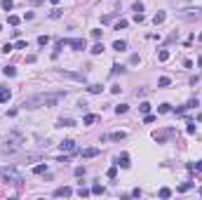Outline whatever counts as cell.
<instances>
[{"mask_svg": "<svg viewBox=\"0 0 202 200\" xmlns=\"http://www.w3.org/2000/svg\"><path fill=\"white\" fill-rule=\"evenodd\" d=\"M139 111H141L144 116H146V113H150V104H148V101H141V104H139Z\"/></svg>", "mask_w": 202, "mask_h": 200, "instance_id": "44dd1931", "label": "cell"}, {"mask_svg": "<svg viewBox=\"0 0 202 200\" xmlns=\"http://www.w3.org/2000/svg\"><path fill=\"white\" fill-rule=\"evenodd\" d=\"M200 195H202V188H200Z\"/></svg>", "mask_w": 202, "mask_h": 200, "instance_id": "c3c4849f", "label": "cell"}, {"mask_svg": "<svg viewBox=\"0 0 202 200\" xmlns=\"http://www.w3.org/2000/svg\"><path fill=\"white\" fill-rule=\"evenodd\" d=\"M0 179L5 181V184L19 186L24 181V177H21V172H16L14 167H0Z\"/></svg>", "mask_w": 202, "mask_h": 200, "instance_id": "7a4b0ae2", "label": "cell"}, {"mask_svg": "<svg viewBox=\"0 0 202 200\" xmlns=\"http://www.w3.org/2000/svg\"><path fill=\"white\" fill-rule=\"evenodd\" d=\"M106 177H108V179H115V177H117V165H113V167H108Z\"/></svg>", "mask_w": 202, "mask_h": 200, "instance_id": "7402d4cb", "label": "cell"}, {"mask_svg": "<svg viewBox=\"0 0 202 200\" xmlns=\"http://www.w3.org/2000/svg\"><path fill=\"white\" fill-rule=\"evenodd\" d=\"M92 38H94V40H99V38H101V31H99V28H94V31H92Z\"/></svg>", "mask_w": 202, "mask_h": 200, "instance_id": "b9f144b4", "label": "cell"}, {"mask_svg": "<svg viewBox=\"0 0 202 200\" xmlns=\"http://www.w3.org/2000/svg\"><path fill=\"white\" fill-rule=\"evenodd\" d=\"M195 130H197V127H195V122H188V127H186V132H188V134H195Z\"/></svg>", "mask_w": 202, "mask_h": 200, "instance_id": "f35d334b", "label": "cell"}, {"mask_svg": "<svg viewBox=\"0 0 202 200\" xmlns=\"http://www.w3.org/2000/svg\"><path fill=\"white\" fill-rule=\"evenodd\" d=\"M90 52H92V54H101V52H103V45H101V42H96V45L90 50Z\"/></svg>", "mask_w": 202, "mask_h": 200, "instance_id": "f1b7e54d", "label": "cell"}, {"mask_svg": "<svg viewBox=\"0 0 202 200\" xmlns=\"http://www.w3.org/2000/svg\"><path fill=\"white\" fill-rule=\"evenodd\" d=\"M169 83H172V80L167 78V75H162V78L158 80V87H167V85H169Z\"/></svg>", "mask_w": 202, "mask_h": 200, "instance_id": "83f0119b", "label": "cell"}, {"mask_svg": "<svg viewBox=\"0 0 202 200\" xmlns=\"http://www.w3.org/2000/svg\"><path fill=\"white\" fill-rule=\"evenodd\" d=\"M200 66H202V57H200Z\"/></svg>", "mask_w": 202, "mask_h": 200, "instance_id": "7dc6e473", "label": "cell"}, {"mask_svg": "<svg viewBox=\"0 0 202 200\" xmlns=\"http://www.w3.org/2000/svg\"><path fill=\"white\" fill-rule=\"evenodd\" d=\"M195 106H200V101H197V99H191V101L186 104V108H195Z\"/></svg>", "mask_w": 202, "mask_h": 200, "instance_id": "ab89813d", "label": "cell"}, {"mask_svg": "<svg viewBox=\"0 0 202 200\" xmlns=\"http://www.w3.org/2000/svg\"><path fill=\"white\" fill-rule=\"evenodd\" d=\"M167 134H172V130H165V132H153V139L155 141H165Z\"/></svg>", "mask_w": 202, "mask_h": 200, "instance_id": "8fae6325", "label": "cell"}, {"mask_svg": "<svg viewBox=\"0 0 202 200\" xmlns=\"http://www.w3.org/2000/svg\"><path fill=\"white\" fill-rule=\"evenodd\" d=\"M59 148H61V151H75V141L73 139H64V141L59 144Z\"/></svg>", "mask_w": 202, "mask_h": 200, "instance_id": "ba28073f", "label": "cell"}, {"mask_svg": "<svg viewBox=\"0 0 202 200\" xmlns=\"http://www.w3.org/2000/svg\"><path fill=\"white\" fill-rule=\"evenodd\" d=\"M33 174H47V165H45V163L35 165V167H33Z\"/></svg>", "mask_w": 202, "mask_h": 200, "instance_id": "2e32d148", "label": "cell"}, {"mask_svg": "<svg viewBox=\"0 0 202 200\" xmlns=\"http://www.w3.org/2000/svg\"><path fill=\"white\" fill-rule=\"evenodd\" d=\"M68 195H73V188H68V186H61L54 191V198H68Z\"/></svg>", "mask_w": 202, "mask_h": 200, "instance_id": "8992f818", "label": "cell"}, {"mask_svg": "<svg viewBox=\"0 0 202 200\" xmlns=\"http://www.w3.org/2000/svg\"><path fill=\"white\" fill-rule=\"evenodd\" d=\"M80 155H82V158H94V155H99V148H82Z\"/></svg>", "mask_w": 202, "mask_h": 200, "instance_id": "30bf717a", "label": "cell"}, {"mask_svg": "<svg viewBox=\"0 0 202 200\" xmlns=\"http://www.w3.org/2000/svg\"><path fill=\"white\" fill-rule=\"evenodd\" d=\"M90 193H92L90 188H82V186H80V188H78V195H80V198H87V195H90Z\"/></svg>", "mask_w": 202, "mask_h": 200, "instance_id": "e575fe53", "label": "cell"}, {"mask_svg": "<svg viewBox=\"0 0 202 200\" xmlns=\"http://www.w3.org/2000/svg\"><path fill=\"white\" fill-rule=\"evenodd\" d=\"M120 28H127V19H117L115 21V31H120Z\"/></svg>", "mask_w": 202, "mask_h": 200, "instance_id": "484cf974", "label": "cell"}, {"mask_svg": "<svg viewBox=\"0 0 202 200\" xmlns=\"http://www.w3.org/2000/svg\"><path fill=\"white\" fill-rule=\"evenodd\" d=\"M12 50H14V45H10V42H5V47L0 50V52H2V54H10V52H12Z\"/></svg>", "mask_w": 202, "mask_h": 200, "instance_id": "d590c367", "label": "cell"}, {"mask_svg": "<svg viewBox=\"0 0 202 200\" xmlns=\"http://www.w3.org/2000/svg\"><path fill=\"white\" fill-rule=\"evenodd\" d=\"M193 167H195V169H197V172H202V160H197V163H195V165H193Z\"/></svg>", "mask_w": 202, "mask_h": 200, "instance_id": "ee69618b", "label": "cell"}, {"mask_svg": "<svg viewBox=\"0 0 202 200\" xmlns=\"http://www.w3.org/2000/svg\"><path fill=\"white\" fill-rule=\"evenodd\" d=\"M68 45L73 50H85L87 47V40H85V38H73V40H68Z\"/></svg>", "mask_w": 202, "mask_h": 200, "instance_id": "5b68a950", "label": "cell"}, {"mask_svg": "<svg viewBox=\"0 0 202 200\" xmlns=\"http://www.w3.org/2000/svg\"><path fill=\"white\" fill-rule=\"evenodd\" d=\"M113 50H115V52H125V50H127V42L125 40H115L113 42Z\"/></svg>", "mask_w": 202, "mask_h": 200, "instance_id": "4fadbf2b", "label": "cell"}, {"mask_svg": "<svg viewBox=\"0 0 202 200\" xmlns=\"http://www.w3.org/2000/svg\"><path fill=\"white\" fill-rule=\"evenodd\" d=\"M165 19H167V12H158V14L153 17V24L160 26V24H165Z\"/></svg>", "mask_w": 202, "mask_h": 200, "instance_id": "7c38bea8", "label": "cell"}, {"mask_svg": "<svg viewBox=\"0 0 202 200\" xmlns=\"http://www.w3.org/2000/svg\"><path fill=\"white\" fill-rule=\"evenodd\" d=\"M127 111H129V106H127V104H120V106H115V113H117V116H122V113H127Z\"/></svg>", "mask_w": 202, "mask_h": 200, "instance_id": "603a6c76", "label": "cell"}, {"mask_svg": "<svg viewBox=\"0 0 202 200\" xmlns=\"http://www.w3.org/2000/svg\"><path fill=\"white\" fill-rule=\"evenodd\" d=\"M61 97H66V92H40V94H33L28 99H24L21 106L26 108H40V106H54Z\"/></svg>", "mask_w": 202, "mask_h": 200, "instance_id": "6da1fadb", "label": "cell"}, {"mask_svg": "<svg viewBox=\"0 0 202 200\" xmlns=\"http://www.w3.org/2000/svg\"><path fill=\"white\" fill-rule=\"evenodd\" d=\"M153 120H155V118L150 116V113H146V118H144V122H146V125H150V122H153Z\"/></svg>", "mask_w": 202, "mask_h": 200, "instance_id": "60d3db41", "label": "cell"}, {"mask_svg": "<svg viewBox=\"0 0 202 200\" xmlns=\"http://www.w3.org/2000/svg\"><path fill=\"white\" fill-rule=\"evenodd\" d=\"M49 2H52V5H57V2H59V0H49Z\"/></svg>", "mask_w": 202, "mask_h": 200, "instance_id": "f6af8a7d", "label": "cell"}, {"mask_svg": "<svg viewBox=\"0 0 202 200\" xmlns=\"http://www.w3.org/2000/svg\"><path fill=\"white\" fill-rule=\"evenodd\" d=\"M2 73H5L7 78H14V75H16V69H14V66H5V69H2Z\"/></svg>", "mask_w": 202, "mask_h": 200, "instance_id": "ac0fdd59", "label": "cell"}, {"mask_svg": "<svg viewBox=\"0 0 202 200\" xmlns=\"http://www.w3.org/2000/svg\"><path fill=\"white\" fill-rule=\"evenodd\" d=\"M127 134L125 132H113V134H108V137H103V139H113V141H120V139H125Z\"/></svg>", "mask_w": 202, "mask_h": 200, "instance_id": "9a60e30c", "label": "cell"}, {"mask_svg": "<svg viewBox=\"0 0 202 200\" xmlns=\"http://www.w3.org/2000/svg\"><path fill=\"white\" fill-rule=\"evenodd\" d=\"M96 120H99V116H94V113H87V116L82 118V122H85V125H94Z\"/></svg>", "mask_w": 202, "mask_h": 200, "instance_id": "5bb4252c", "label": "cell"}, {"mask_svg": "<svg viewBox=\"0 0 202 200\" xmlns=\"http://www.w3.org/2000/svg\"><path fill=\"white\" fill-rule=\"evenodd\" d=\"M179 17L186 21H197V19H202V10H181Z\"/></svg>", "mask_w": 202, "mask_h": 200, "instance_id": "3957f363", "label": "cell"}, {"mask_svg": "<svg viewBox=\"0 0 202 200\" xmlns=\"http://www.w3.org/2000/svg\"><path fill=\"white\" fill-rule=\"evenodd\" d=\"M10 99H12V92L7 90V87H2V85H0V104H7Z\"/></svg>", "mask_w": 202, "mask_h": 200, "instance_id": "52a82bcc", "label": "cell"}, {"mask_svg": "<svg viewBox=\"0 0 202 200\" xmlns=\"http://www.w3.org/2000/svg\"><path fill=\"white\" fill-rule=\"evenodd\" d=\"M0 5H2V10H5V12H10V10H12V5H14V2H12V0H2V2H0Z\"/></svg>", "mask_w": 202, "mask_h": 200, "instance_id": "d6a6232c", "label": "cell"}, {"mask_svg": "<svg viewBox=\"0 0 202 200\" xmlns=\"http://www.w3.org/2000/svg\"><path fill=\"white\" fill-rule=\"evenodd\" d=\"M115 165H120L122 169H127L129 167V155H127V153H122L120 158H115Z\"/></svg>", "mask_w": 202, "mask_h": 200, "instance_id": "9c48e42d", "label": "cell"}, {"mask_svg": "<svg viewBox=\"0 0 202 200\" xmlns=\"http://www.w3.org/2000/svg\"><path fill=\"white\" fill-rule=\"evenodd\" d=\"M169 59V50H160L158 52V61H167Z\"/></svg>", "mask_w": 202, "mask_h": 200, "instance_id": "ffe728a7", "label": "cell"}, {"mask_svg": "<svg viewBox=\"0 0 202 200\" xmlns=\"http://www.w3.org/2000/svg\"><path fill=\"white\" fill-rule=\"evenodd\" d=\"M47 42H49V36H40L38 38V45H43V47L47 45Z\"/></svg>", "mask_w": 202, "mask_h": 200, "instance_id": "8d00e7d4", "label": "cell"}, {"mask_svg": "<svg viewBox=\"0 0 202 200\" xmlns=\"http://www.w3.org/2000/svg\"><path fill=\"white\" fill-rule=\"evenodd\" d=\"M132 10H134V14H139V12H144V2H139V0H136V2L132 5Z\"/></svg>", "mask_w": 202, "mask_h": 200, "instance_id": "d4e9b609", "label": "cell"}, {"mask_svg": "<svg viewBox=\"0 0 202 200\" xmlns=\"http://www.w3.org/2000/svg\"><path fill=\"white\" fill-rule=\"evenodd\" d=\"M49 17H52V19H59V17H61V10H59V7H54V10L49 12Z\"/></svg>", "mask_w": 202, "mask_h": 200, "instance_id": "74e56055", "label": "cell"}, {"mask_svg": "<svg viewBox=\"0 0 202 200\" xmlns=\"http://www.w3.org/2000/svg\"><path fill=\"white\" fill-rule=\"evenodd\" d=\"M26 45H28L26 40H16L14 42V50H26Z\"/></svg>", "mask_w": 202, "mask_h": 200, "instance_id": "836d02e7", "label": "cell"}, {"mask_svg": "<svg viewBox=\"0 0 202 200\" xmlns=\"http://www.w3.org/2000/svg\"><path fill=\"white\" fill-rule=\"evenodd\" d=\"M75 122L71 120V118H59V127H73Z\"/></svg>", "mask_w": 202, "mask_h": 200, "instance_id": "e0dca14e", "label": "cell"}, {"mask_svg": "<svg viewBox=\"0 0 202 200\" xmlns=\"http://www.w3.org/2000/svg\"><path fill=\"white\" fill-rule=\"evenodd\" d=\"M7 24H10V26H16V24H19V17H16V14H10V17H7Z\"/></svg>", "mask_w": 202, "mask_h": 200, "instance_id": "4316f807", "label": "cell"}, {"mask_svg": "<svg viewBox=\"0 0 202 200\" xmlns=\"http://www.w3.org/2000/svg\"><path fill=\"white\" fill-rule=\"evenodd\" d=\"M61 78H71V80H80V83H85V73H71V71H59Z\"/></svg>", "mask_w": 202, "mask_h": 200, "instance_id": "277c9868", "label": "cell"}, {"mask_svg": "<svg viewBox=\"0 0 202 200\" xmlns=\"http://www.w3.org/2000/svg\"><path fill=\"white\" fill-rule=\"evenodd\" d=\"M160 198H169V195H172V188H167V186H165V188H160Z\"/></svg>", "mask_w": 202, "mask_h": 200, "instance_id": "4dcf8cb0", "label": "cell"}, {"mask_svg": "<svg viewBox=\"0 0 202 200\" xmlns=\"http://www.w3.org/2000/svg\"><path fill=\"white\" fill-rule=\"evenodd\" d=\"M169 111H172L169 104H160V106H158V113H169Z\"/></svg>", "mask_w": 202, "mask_h": 200, "instance_id": "f546056e", "label": "cell"}, {"mask_svg": "<svg viewBox=\"0 0 202 200\" xmlns=\"http://www.w3.org/2000/svg\"><path fill=\"white\" fill-rule=\"evenodd\" d=\"M188 188H193V181H186V184H181V186H179L176 191H179V193H186Z\"/></svg>", "mask_w": 202, "mask_h": 200, "instance_id": "cb8c5ba5", "label": "cell"}, {"mask_svg": "<svg viewBox=\"0 0 202 200\" xmlns=\"http://www.w3.org/2000/svg\"><path fill=\"white\" fill-rule=\"evenodd\" d=\"M197 40H200V42H202V33H200V36H197Z\"/></svg>", "mask_w": 202, "mask_h": 200, "instance_id": "bcb514c9", "label": "cell"}, {"mask_svg": "<svg viewBox=\"0 0 202 200\" xmlns=\"http://www.w3.org/2000/svg\"><path fill=\"white\" fill-rule=\"evenodd\" d=\"M0 28H2V26H0Z\"/></svg>", "mask_w": 202, "mask_h": 200, "instance_id": "681fc988", "label": "cell"}, {"mask_svg": "<svg viewBox=\"0 0 202 200\" xmlns=\"http://www.w3.org/2000/svg\"><path fill=\"white\" fill-rule=\"evenodd\" d=\"M134 21H139V24H141V21H144V12H139V14H134Z\"/></svg>", "mask_w": 202, "mask_h": 200, "instance_id": "7bdbcfd3", "label": "cell"}, {"mask_svg": "<svg viewBox=\"0 0 202 200\" xmlns=\"http://www.w3.org/2000/svg\"><path fill=\"white\" fill-rule=\"evenodd\" d=\"M92 193H94V195H103V193H106V188H103L101 184H94V186H92Z\"/></svg>", "mask_w": 202, "mask_h": 200, "instance_id": "d6986e66", "label": "cell"}, {"mask_svg": "<svg viewBox=\"0 0 202 200\" xmlns=\"http://www.w3.org/2000/svg\"><path fill=\"white\" fill-rule=\"evenodd\" d=\"M87 90H90L92 94H99V92L103 90V87H101V85H90V87H87Z\"/></svg>", "mask_w": 202, "mask_h": 200, "instance_id": "1f68e13d", "label": "cell"}]
</instances>
